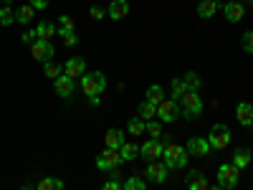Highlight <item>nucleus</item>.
Wrapping results in <instances>:
<instances>
[{
    "label": "nucleus",
    "instance_id": "obj_1",
    "mask_svg": "<svg viewBox=\"0 0 253 190\" xmlns=\"http://www.w3.org/2000/svg\"><path fill=\"white\" fill-rule=\"evenodd\" d=\"M104 89H107V76L101 71H86L81 76V92L86 94L91 107H99V96Z\"/></svg>",
    "mask_w": 253,
    "mask_h": 190
},
{
    "label": "nucleus",
    "instance_id": "obj_2",
    "mask_svg": "<svg viewBox=\"0 0 253 190\" xmlns=\"http://www.w3.org/2000/svg\"><path fill=\"white\" fill-rule=\"evenodd\" d=\"M162 157H165V165H167V170H182V167H187V147H180L175 142L170 144H165V150H162Z\"/></svg>",
    "mask_w": 253,
    "mask_h": 190
},
{
    "label": "nucleus",
    "instance_id": "obj_3",
    "mask_svg": "<svg viewBox=\"0 0 253 190\" xmlns=\"http://www.w3.org/2000/svg\"><path fill=\"white\" fill-rule=\"evenodd\" d=\"M180 107H182V117L185 119H198L205 109V101L200 96V92H185L180 96Z\"/></svg>",
    "mask_w": 253,
    "mask_h": 190
},
{
    "label": "nucleus",
    "instance_id": "obj_4",
    "mask_svg": "<svg viewBox=\"0 0 253 190\" xmlns=\"http://www.w3.org/2000/svg\"><path fill=\"white\" fill-rule=\"evenodd\" d=\"M157 117H160V122L162 124H172V122H177L180 117H182V107H180V101L177 99H162L160 104H157Z\"/></svg>",
    "mask_w": 253,
    "mask_h": 190
},
{
    "label": "nucleus",
    "instance_id": "obj_5",
    "mask_svg": "<svg viewBox=\"0 0 253 190\" xmlns=\"http://www.w3.org/2000/svg\"><path fill=\"white\" fill-rule=\"evenodd\" d=\"M238 180H241V170L233 165V162H225V165H220L218 167V175H215V183H218V188L220 190H233L236 185H238Z\"/></svg>",
    "mask_w": 253,
    "mask_h": 190
},
{
    "label": "nucleus",
    "instance_id": "obj_6",
    "mask_svg": "<svg viewBox=\"0 0 253 190\" xmlns=\"http://www.w3.org/2000/svg\"><path fill=\"white\" fill-rule=\"evenodd\" d=\"M122 165H124L122 152H119V150H114V147H107V150H101V152L96 155V167H99V170H104V173H109V170H119Z\"/></svg>",
    "mask_w": 253,
    "mask_h": 190
},
{
    "label": "nucleus",
    "instance_id": "obj_7",
    "mask_svg": "<svg viewBox=\"0 0 253 190\" xmlns=\"http://www.w3.org/2000/svg\"><path fill=\"white\" fill-rule=\"evenodd\" d=\"M210 144H213V150H225V147L230 144V130H228V124H213V130H210L208 135Z\"/></svg>",
    "mask_w": 253,
    "mask_h": 190
},
{
    "label": "nucleus",
    "instance_id": "obj_8",
    "mask_svg": "<svg viewBox=\"0 0 253 190\" xmlns=\"http://www.w3.org/2000/svg\"><path fill=\"white\" fill-rule=\"evenodd\" d=\"M31 53H33V58H36V61L46 63V61H51V58H53L56 48L51 46V41H46V38H36L33 44H31Z\"/></svg>",
    "mask_w": 253,
    "mask_h": 190
},
{
    "label": "nucleus",
    "instance_id": "obj_9",
    "mask_svg": "<svg viewBox=\"0 0 253 190\" xmlns=\"http://www.w3.org/2000/svg\"><path fill=\"white\" fill-rule=\"evenodd\" d=\"M213 152V144L208 137H190L187 140V155L190 157H208Z\"/></svg>",
    "mask_w": 253,
    "mask_h": 190
},
{
    "label": "nucleus",
    "instance_id": "obj_10",
    "mask_svg": "<svg viewBox=\"0 0 253 190\" xmlns=\"http://www.w3.org/2000/svg\"><path fill=\"white\" fill-rule=\"evenodd\" d=\"M53 89L61 99H71L76 92V79H71L69 74H61L58 79H53Z\"/></svg>",
    "mask_w": 253,
    "mask_h": 190
},
{
    "label": "nucleus",
    "instance_id": "obj_11",
    "mask_svg": "<svg viewBox=\"0 0 253 190\" xmlns=\"http://www.w3.org/2000/svg\"><path fill=\"white\" fill-rule=\"evenodd\" d=\"M144 178L152 185H162L167 180V165L157 162V160H150V165H147V170H144Z\"/></svg>",
    "mask_w": 253,
    "mask_h": 190
},
{
    "label": "nucleus",
    "instance_id": "obj_12",
    "mask_svg": "<svg viewBox=\"0 0 253 190\" xmlns=\"http://www.w3.org/2000/svg\"><path fill=\"white\" fill-rule=\"evenodd\" d=\"M162 150H165L162 140L150 137V140H147V142L139 147V157H144L147 162H150V160H160V157H162Z\"/></svg>",
    "mask_w": 253,
    "mask_h": 190
},
{
    "label": "nucleus",
    "instance_id": "obj_13",
    "mask_svg": "<svg viewBox=\"0 0 253 190\" xmlns=\"http://www.w3.org/2000/svg\"><path fill=\"white\" fill-rule=\"evenodd\" d=\"M223 15H225L228 23H241L243 15H246V8H243L241 0H228V3L223 5Z\"/></svg>",
    "mask_w": 253,
    "mask_h": 190
},
{
    "label": "nucleus",
    "instance_id": "obj_14",
    "mask_svg": "<svg viewBox=\"0 0 253 190\" xmlns=\"http://www.w3.org/2000/svg\"><path fill=\"white\" fill-rule=\"evenodd\" d=\"M236 119H238L241 127L251 130V127H253V104H248V101H238V104H236Z\"/></svg>",
    "mask_w": 253,
    "mask_h": 190
},
{
    "label": "nucleus",
    "instance_id": "obj_15",
    "mask_svg": "<svg viewBox=\"0 0 253 190\" xmlns=\"http://www.w3.org/2000/svg\"><path fill=\"white\" fill-rule=\"evenodd\" d=\"M63 74H69L71 79H81L84 74H86V61H84L81 56H71L66 61V66H63Z\"/></svg>",
    "mask_w": 253,
    "mask_h": 190
},
{
    "label": "nucleus",
    "instance_id": "obj_16",
    "mask_svg": "<svg viewBox=\"0 0 253 190\" xmlns=\"http://www.w3.org/2000/svg\"><path fill=\"white\" fill-rule=\"evenodd\" d=\"M185 185H187V190H210V183L200 170H187Z\"/></svg>",
    "mask_w": 253,
    "mask_h": 190
},
{
    "label": "nucleus",
    "instance_id": "obj_17",
    "mask_svg": "<svg viewBox=\"0 0 253 190\" xmlns=\"http://www.w3.org/2000/svg\"><path fill=\"white\" fill-rule=\"evenodd\" d=\"M107 15L112 20H124L126 15H129V3H126V0H112V3L107 5Z\"/></svg>",
    "mask_w": 253,
    "mask_h": 190
},
{
    "label": "nucleus",
    "instance_id": "obj_18",
    "mask_svg": "<svg viewBox=\"0 0 253 190\" xmlns=\"http://www.w3.org/2000/svg\"><path fill=\"white\" fill-rule=\"evenodd\" d=\"M251 160H253V155H251L248 147H238V150H233V165L238 167V170H246V167L251 165Z\"/></svg>",
    "mask_w": 253,
    "mask_h": 190
},
{
    "label": "nucleus",
    "instance_id": "obj_19",
    "mask_svg": "<svg viewBox=\"0 0 253 190\" xmlns=\"http://www.w3.org/2000/svg\"><path fill=\"white\" fill-rule=\"evenodd\" d=\"M33 13H36V8L28 3V5H20V8H15V23H20V26H28L31 20H33Z\"/></svg>",
    "mask_w": 253,
    "mask_h": 190
},
{
    "label": "nucleus",
    "instance_id": "obj_20",
    "mask_svg": "<svg viewBox=\"0 0 253 190\" xmlns=\"http://www.w3.org/2000/svg\"><path fill=\"white\" fill-rule=\"evenodd\" d=\"M137 117H142L144 122H150V119H155L157 117V104H152V101H142L139 107H137Z\"/></svg>",
    "mask_w": 253,
    "mask_h": 190
},
{
    "label": "nucleus",
    "instance_id": "obj_21",
    "mask_svg": "<svg viewBox=\"0 0 253 190\" xmlns=\"http://www.w3.org/2000/svg\"><path fill=\"white\" fill-rule=\"evenodd\" d=\"M119 152H122V160H124V162H132V160L139 157V147H137L134 142H126V140H124V144L119 147Z\"/></svg>",
    "mask_w": 253,
    "mask_h": 190
},
{
    "label": "nucleus",
    "instance_id": "obj_22",
    "mask_svg": "<svg viewBox=\"0 0 253 190\" xmlns=\"http://www.w3.org/2000/svg\"><path fill=\"white\" fill-rule=\"evenodd\" d=\"M104 142H107V147H114V150H119V147L124 144V132H122V130H107V135H104Z\"/></svg>",
    "mask_w": 253,
    "mask_h": 190
},
{
    "label": "nucleus",
    "instance_id": "obj_23",
    "mask_svg": "<svg viewBox=\"0 0 253 190\" xmlns=\"http://www.w3.org/2000/svg\"><path fill=\"white\" fill-rule=\"evenodd\" d=\"M218 0H203V3L198 5V15L200 18H213L215 13H218Z\"/></svg>",
    "mask_w": 253,
    "mask_h": 190
},
{
    "label": "nucleus",
    "instance_id": "obj_24",
    "mask_svg": "<svg viewBox=\"0 0 253 190\" xmlns=\"http://www.w3.org/2000/svg\"><path fill=\"white\" fill-rule=\"evenodd\" d=\"M36 36H38V38H46V41H51V38L56 36V23H48V20H41V23L36 26Z\"/></svg>",
    "mask_w": 253,
    "mask_h": 190
},
{
    "label": "nucleus",
    "instance_id": "obj_25",
    "mask_svg": "<svg viewBox=\"0 0 253 190\" xmlns=\"http://www.w3.org/2000/svg\"><path fill=\"white\" fill-rule=\"evenodd\" d=\"M122 188L124 190H147V180L142 175H132V178L122 180Z\"/></svg>",
    "mask_w": 253,
    "mask_h": 190
},
{
    "label": "nucleus",
    "instance_id": "obj_26",
    "mask_svg": "<svg viewBox=\"0 0 253 190\" xmlns=\"http://www.w3.org/2000/svg\"><path fill=\"white\" fill-rule=\"evenodd\" d=\"M182 81H185L187 92H200V87H203V79H200L195 71H187V74L182 76Z\"/></svg>",
    "mask_w": 253,
    "mask_h": 190
},
{
    "label": "nucleus",
    "instance_id": "obj_27",
    "mask_svg": "<svg viewBox=\"0 0 253 190\" xmlns=\"http://www.w3.org/2000/svg\"><path fill=\"white\" fill-rule=\"evenodd\" d=\"M69 31H74V18H71V15H58V20H56V33L63 36V33H69Z\"/></svg>",
    "mask_w": 253,
    "mask_h": 190
},
{
    "label": "nucleus",
    "instance_id": "obj_28",
    "mask_svg": "<svg viewBox=\"0 0 253 190\" xmlns=\"http://www.w3.org/2000/svg\"><path fill=\"white\" fill-rule=\"evenodd\" d=\"M10 23H15V8H10V5H3V8H0V26H3V28H8Z\"/></svg>",
    "mask_w": 253,
    "mask_h": 190
},
{
    "label": "nucleus",
    "instance_id": "obj_29",
    "mask_svg": "<svg viewBox=\"0 0 253 190\" xmlns=\"http://www.w3.org/2000/svg\"><path fill=\"white\" fill-rule=\"evenodd\" d=\"M147 101H152V104H160L162 99H165V89L160 87V84H152L150 89H147V96H144Z\"/></svg>",
    "mask_w": 253,
    "mask_h": 190
},
{
    "label": "nucleus",
    "instance_id": "obj_30",
    "mask_svg": "<svg viewBox=\"0 0 253 190\" xmlns=\"http://www.w3.org/2000/svg\"><path fill=\"white\" fill-rule=\"evenodd\" d=\"M38 190H63V180L61 178H43L38 183Z\"/></svg>",
    "mask_w": 253,
    "mask_h": 190
},
{
    "label": "nucleus",
    "instance_id": "obj_31",
    "mask_svg": "<svg viewBox=\"0 0 253 190\" xmlns=\"http://www.w3.org/2000/svg\"><path fill=\"white\" fill-rule=\"evenodd\" d=\"M43 74H46V79H58V76L63 74V66L53 63V58H51V61H46V63H43Z\"/></svg>",
    "mask_w": 253,
    "mask_h": 190
},
{
    "label": "nucleus",
    "instance_id": "obj_32",
    "mask_svg": "<svg viewBox=\"0 0 253 190\" xmlns=\"http://www.w3.org/2000/svg\"><path fill=\"white\" fill-rule=\"evenodd\" d=\"M170 92H172V99H177V101H180V96L187 92V87H185L182 76H175V79H172V84H170Z\"/></svg>",
    "mask_w": 253,
    "mask_h": 190
},
{
    "label": "nucleus",
    "instance_id": "obj_33",
    "mask_svg": "<svg viewBox=\"0 0 253 190\" xmlns=\"http://www.w3.org/2000/svg\"><path fill=\"white\" fill-rule=\"evenodd\" d=\"M144 127H147V122H144L142 117H132L129 122H126V130H129V135H142Z\"/></svg>",
    "mask_w": 253,
    "mask_h": 190
},
{
    "label": "nucleus",
    "instance_id": "obj_34",
    "mask_svg": "<svg viewBox=\"0 0 253 190\" xmlns=\"http://www.w3.org/2000/svg\"><path fill=\"white\" fill-rule=\"evenodd\" d=\"M144 132L150 135V137H155V140H160V137L165 135V130H162V122L150 119V122H147V127H144Z\"/></svg>",
    "mask_w": 253,
    "mask_h": 190
},
{
    "label": "nucleus",
    "instance_id": "obj_35",
    "mask_svg": "<svg viewBox=\"0 0 253 190\" xmlns=\"http://www.w3.org/2000/svg\"><path fill=\"white\" fill-rule=\"evenodd\" d=\"M241 44H243V51H246V53H253V31H246V33H243Z\"/></svg>",
    "mask_w": 253,
    "mask_h": 190
},
{
    "label": "nucleus",
    "instance_id": "obj_36",
    "mask_svg": "<svg viewBox=\"0 0 253 190\" xmlns=\"http://www.w3.org/2000/svg\"><path fill=\"white\" fill-rule=\"evenodd\" d=\"M61 38H63V46H66V48H74V46L79 44V36H76L74 31H69V33H63Z\"/></svg>",
    "mask_w": 253,
    "mask_h": 190
},
{
    "label": "nucleus",
    "instance_id": "obj_37",
    "mask_svg": "<svg viewBox=\"0 0 253 190\" xmlns=\"http://www.w3.org/2000/svg\"><path fill=\"white\" fill-rule=\"evenodd\" d=\"M89 15H91L94 20H101L104 15H107V8H104V5H91V8H89Z\"/></svg>",
    "mask_w": 253,
    "mask_h": 190
},
{
    "label": "nucleus",
    "instance_id": "obj_38",
    "mask_svg": "<svg viewBox=\"0 0 253 190\" xmlns=\"http://www.w3.org/2000/svg\"><path fill=\"white\" fill-rule=\"evenodd\" d=\"M122 188V178H117V175H109V180L104 183V190H119Z\"/></svg>",
    "mask_w": 253,
    "mask_h": 190
},
{
    "label": "nucleus",
    "instance_id": "obj_39",
    "mask_svg": "<svg viewBox=\"0 0 253 190\" xmlns=\"http://www.w3.org/2000/svg\"><path fill=\"white\" fill-rule=\"evenodd\" d=\"M36 38H38V36H36V28H33V31H23V33H20V41H23L26 46H31Z\"/></svg>",
    "mask_w": 253,
    "mask_h": 190
},
{
    "label": "nucleus",
    "instance_id": "obj_40",
    "mask_svg": "<svg viewBox=\"0 0 253 190\" xmlns=\"http://www.w3.org/2000/svg\"><path fill=\"white\" fill-rule=\"evenodd\" d=\"M28 3H31L36 10H46V8H48V0H28Z\"/></svg>",
    "mask_w": 253,
    "mask_h": 190
},
{
    "label": "nucleus",
    "instance_id": "obj_41",
    "mask_svg": "<svg viewBox=\"0 0 253 190\" xmlns=\"http://www.w3.org/2000/svg\"><path fill=\"white\" fill-rule=\"evenodd\" d=\"M13 3V0H3V5H10Z\"/></svg>",
    "mask_w": 253,
    "mask_h": 190
},
{
    "label": "nucleus",
    "instance_id": "obj_42",
    "mask_svg": "<svg viewBox=\"0 0 253 190\" xmlns=\"http://www.w3.org/2000/svg\"><path fill=\"white\" fill-rule=\"evenodd\" d=\"M0 8H3V0H0Z\"/></svg>",
    "mask_w": 253,
    "mask_h": 190
},
{
    "label": "nucleus",
    "instance_id": "obj_43",
    "mask_svg": "<svg viewBox=\"0 0 253 190\" xmlns=\"http://www.w3.org/2000/svg\"><path fill=\"white\" fill-rule=\"evenodd\" d=\"M241 3H243V0H241Z\"/></svg>",
    "mask_w": 253,
    "mask_h": 190
}]
</instances>
